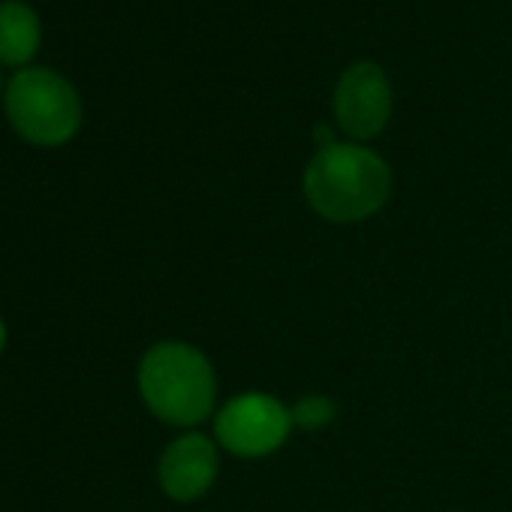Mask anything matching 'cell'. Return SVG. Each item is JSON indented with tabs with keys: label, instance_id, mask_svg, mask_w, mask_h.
<instances>
[{
	"label": "cell",
	"instance_id": "ba28073f",
	"mask_svg": "<svg viewBox=\"0 0 512 512\" xmlns=\"http://www.w3.org/2000/svg\"><path fill=\"white\" fill-rule=\"evenodd\" d=\"M290 416H293V425L302 431H323L326 425L335 422L338 407L326 395H305L290 407Z\"/></svg>",
	"mask_w": 512,
	"mask_h": 512
},
{
	"label": "cell",
	"instance_id": "6da1fadb",
	"mask_svg": "<svg viewBox=\"0 0 512 512\" xmlns=\"http://www.w3.org/2000/svg\"><path fill=\"white\" fill-rule=\"evenodd\" d=\"M302 187L308 205L323 220L359 223L389 202L392 169L371 148L335 142L311 157Z\"/></svg>",
	"mask_w": 512,
	"mask_h": 512
},
{
	"label": "cell",
	"instance_id": "5b68a950",
	"mask_svg": "<svg viewBox=\"0 0 512 512\" xmlns=\"http://www.w3.org/2000/svg\"><path fill=\"white\" fill-rule=\"evenodd\" d=\"M332 106L341 130L353 139L380 136L392 115V88L386 73L371 61L353 64L338 79Z\"/></svg>",
	"mask_w": 512,
	"mask_h": 512
},
{
	"label": "cell",
	"instance_id": "52a82bcc",
	"mask_svg": "<svg viewBox=\"0 0 512 512\" xmlns=\"http://www.w3.org/2000/svg\"><path fill=\"white\" fill-rule=\"evenodd\" d=\"M40 46V19L22 0L0 4V61L25 64Z\"/></svg>",
	"mask_w": 512,
	"mask_h": 512
},
{
	"label": "cell",
	"instance_id": "3957f363",
	"mask_svg": "<svg viewBox=\"0 0 512 512\" xmlns=\"http://www.w3.org/2000/svg\"><path fill=\"white\" fill-rule=\"evenodd\" d=\"M7 115L28 142L64 145L79 130L82 106L64 76L43 67H28L7 85Z\"/></svg>",
	"mask_w": 512,
	"mask_h": 512
},
{
	"label": "cell",
	"instance_id": "9c48e42d",
	"mask_svg": "<svg viewBox=\"0 0 512 512\" xmlns=\"http://www.w3.org/2000/svg\"><path fill=\"white\" fill-rule=\"evenodd\" d=\"M4 344H7V329H4V320H0V353H4Z\"/></svg>",
	"mask_w": 512,
	"mask_h": 512
},
{
	"label": "cell",
	"instance_id": "277c9868",
	"mask_svg": "<svg viewBox=\"0 0 512 512\" xmlns=\"http://www.w3.org/2000/svg\"><path fill=\"white\" fill-rule=\"evenodd\" d=\"M290 431V407L263 392L229 398L214 419L217 443L235 458H266L287 443Z\"/></svg>",
	"mask_w": 512,
	"mask_h": 512
},
{
	"label": "cell",
	"instance_id": "7a4b0ae2",
	"mask_svg": "<svg viewBox=\"0 0 512 512\" xmlns=\"http://www.w3.org/2000/svg\"><path fill=\"white\" fill-rule=\"evenodd\" d=\"M139 392L157 419L187 428L214 413L217 374L202 350L184 341H160L139 365Z\"/></svg>",
	"mask_w": 512,
	"mask_h": 512
},
{
	"label": "cell",
	"instance_id": "8992f818",
	"mask_svg": "<svg viewBox=\"0 0 512 512\" xmlns=\"http://www.w3.org/2000/svg\"><path fill=\"white\" fill-rule=\"evenodd\" d=\"M157 473L163 491L172 500L178 503L196 500L214 485L220 473L217 443L205 434H181L163 449Z\"/></svg>",
	"mask_w": 512,
	"mask_h": 512
}]
</instances>
